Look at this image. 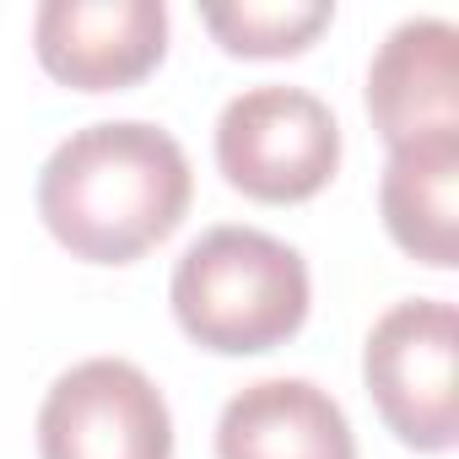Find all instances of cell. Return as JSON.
I'll list each match as a JSON object with an SVG mask.
<instances>
[{"label": "cell", "instance_id": "1", "mask_svg": "<svg viewBox=\"0 0 459 459\" xmlns=\"http://www.w3.org/2000/svg\"><path fill=\"white\" fill-rule=\"evenodd\" d=\"M195 173L184 146L152 119H98L71 130L39 168V216L87 265H130L184 221Z\"/></svg>", "mask_w": 459, "mask_h": 459}, {"label": "cell", "instance_id": "4", "mask_svg": "<svg viewBox=\"0 0 459 459\" xmlns=\"http://www.w3.org/2000/svg\"><path fill=\"white\" fill-rule=\"evenodd\" d=\"M362 384L384 427L421 454L459 437V314L443 298L394 303L362 346Z\"/></svg>", "mask_w": 459, "mask_h": 459}, {"label": "cell", "instance_id": "7", "mask_svg": "<svg viewBox=\"0 0 459 459\" xmlns=\"http://www.w3.org/2000/svg\"><path fill=\"white\" fill-rule=\"evenodd\" d=\"M373 130L394 146L459 135V28L448 17H405L368 65Z\"/></svg>", "mask_w": 459, "mask_h": 459}, {"label": "cell", "instance_id": "3", "mask_svg": "<svg viewBox=\"0 0 459 459\" xmlns=\"http://www.w3.org/2000/svg\"><path fill=\"white\" fill-rule=\"evenodd\" d=\"M216 168L260 205L314 200L341 168V125L308 87L260 82L216 114Z\"/></svg>", "mask_w": 459, "mask_h": 459}, {"label": "cell", "instance_id": "2", "mask_svg": "<svg viewBox=\"0 0 459 459\" xmlns=\"http://www.w3.org/2000/svg\"><path fill=\"white\" fill-rule=\"evenodd\" d=\"M178 330L221 357H260L287 346L308 319V265L292 244L260 227H211L200 233L168 281Z\"/></svg>", "mask_w": 459, "mask_h": 459}, {"label": "cell", "instance_id": "8", "mask_svg": "<svg viewBox=\"0 0 459 459\" xmlns=\"http://www.w3.org/2000/svg\"><path fill=\"white\" fill-rule=\"evenodd\" d=\"M216 459H357V437L314 378H260L221 405Z\"/></svg>", "mask_w": 459, "mask_h": 459}, {"label": "cell", "instance_id": "6", "mask_svg": "<svg viewBox=\"0 0 459 459\" xmlns=\"http://www.w3.org/2000/svg\"><path fill=\"white\" fill-rule=\"evenodd\" d=\"M39 65L76 92H119L168 55L162 0H44L33 12Z\"/></svg>", "mask_w": 459, "mask_h": 459}, {"label": "cell", "instance_id": "9", "mask_svg": "<svg viewBox=\"0 0 459 459\" xmlns=\"http://www.w3.org/2000/svg\"><path fill=\"white\" fill-rule=\"evenodd\" d=\"M378 211L389 238L432 265L454 271L459 260V135H432L394 146L378 178Z\"/></svg>", "mask_w": 459, "mask_h": 459}, {"label": "cell", "instance_id": "10", "mask_svg": "<svg viewBox=\"0 0 459 459\" xmlns=\"http://www.w3.org/2000/svg\"><path fill=\"white\" fill-rule=\"evenodd\" d=\"M335 6L330 0H238V6H205L200 22L227 55L244 60H281L303 55L325 28Z\"/></svg>", "mask_w": 459, "mask_h": 459}, {"label": "cell", "instance_id": "5", "mask_svg": "<svg viewBox=\"0 0 459 459\" xmlns=\"http://www.w3.org/2000/svg\"><path fill=\"white\" fill-rule=\"evenodd\" d=\"M44 459H173V416L162 389L125 357L65 368L39 405Z\"/></svg>", "mask_w": 459, "mask_h": 459}]
</instances>
